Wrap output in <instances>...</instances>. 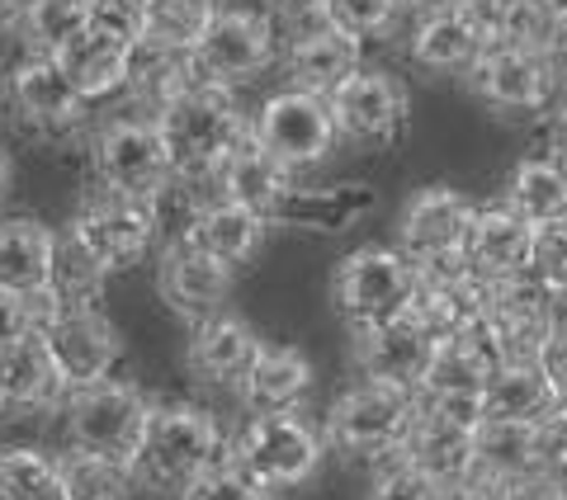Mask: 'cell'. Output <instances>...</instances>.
I'll list each match as a JSON object with an SVG mask.
<instances>
[{"label": "cell", "mask_w": 567, "mask_h": 500, "mask_svg": "<svg viewBox=\"0 0 567 500\" xmlns=\"http://www.w3.org/2000/svg\"><path fill=\"white\" fill-rule=\"evenodd\" d=\"M162 137L171 147V166L189 185H218L233 152L251 137V118L241 114L237 91L194 81L185 95H175L166 110H156Z\"/></svg>", "instance_id": "6da1fadb"}, {"label": "cell", "mask_w": 567, "mask_h": 500, "mask_svg": "<svg viewBox=\"0 0 567 500\" xmlns=\"http://www.w3.org/2000/svg\"><path fill=\"white\" fill-rule=\"evenodd\" d=\"M233 458L223 425L199 406H152L147 435H142L133 454V477L137 487L181 496L194 487L204 472H213L218 462Z\"/></svg>", "instance_id": "7a4b0ae2"}, {"label": "cell", "mask_w": 567, "mask_h": 500, "mask_svg": "<svg viewBox=\"0 0 567 500\" xmlns=\"http://www.w3.org/2000/svg\"><path fill=\"white\" fill-rule=\"evenodd\" d=\"M421 416V392L416 387H398V383H379V378H360L346 387L336 406L327 410V449L341 458H364V462H383L398 458L406 435Z\"/></svg>", "instance_id": "3957f363"}, {"label": "cell", "mask_w": 567, "mask_h": 500, "mask_svg": "<svg viewBox=\"0 0 567 500\" xmlns=\"http://www.w3.org/2000/svg\"><path fill=\"white\" fill-rule=\"evenodd\" d=\"M558 312H563V298L554 289H544L535 274H516V279L492 283L487 312L464 331V341L492 368L516 364V360H539V350L558 326Z\"/></svg>", "instance_id": "277c9868"}, {"label": "cell", "mask_w": 567, "mask_h": 500, "mask_svg": "<svg viewBox=\"0 0 567 500\" xmlns=\"http://www.w3.org/2000/svg\"><path fill=\"white\" fill-rule=\"evenodd\" d=\"M91 175L95 189L133 194V199H156L171 180V147L162 137L156 114H118L91 133Z\"/></svg>", "instance_id": "5b68a950"}, {"label": "cell", "mask_w": 567, "mask_h": 500, "mask_svg": "<svg viewBox=\"0 0 567 500\" xmlns=\"http://www.w3.org/2000/svg\"><path fill=\"white\" fill-rule=\"evenodd\" d=\"M327 435L298 410H256L233 439V462L265 491H293L322 468Z\"/></svg>", "instance_id": "8992f818"}, {"label": "cell", "mask_w": 567, "mask_h": 500, "mask_svg": "<svg viewBox=\"0 0 567 500\" xmlns=\"http://www.w3.org/2000/svg\"><path fill=\"white\" fill-rule=\"evenodd\" d=\"M416 289L421 274L398 246H360L336 270V308H341L354 335L406 316Z\"/></svg>", "instance_id": "52a82bcc"}, {"label": "cell", "mask_w": 567, "mask_h": 500, "mask_svg": "<svg viewBox=\"0 0 567 500\" xmlns=\"http://www.w3.org/2000/svg\"><path fill=\"white\" fill-rule=\"evenodd\" d=\"M62 420H66V444L71 449L133 462L142 435H147L152 402H147V392H142L137 383L104 378V383L71 392Z\"/></svg>", "instance_id": "ba28073f"}, {"label": "cell", "mask_w": 567, "mask_h": 500, "mask_svg": "<svg viewBox=\"0 0 567 500\" xmlns=\"http://www.w3.org/2000/svg\"><path fill=\"white\" fill-rule=\"evenodd\" d=\"M0 104L14 118V128L48 142L71 137L85 123V114H91V100L71 85V76L52 52H24L10 66L6 85H0Z\"/></svg>", "instance_id": "9c48e42d"}, {"label": "cell", "mask_w": 567, "mask_h": 500, "mask_svg": "<svg viewBox=\"0 0 567 500\" xmlns=\"http://www.w3.org/2000/svg\"><path fill=\"white\" fill-rule=\"evenodd\" d=\"M275 58H279L275 20L260 10H246V6H227V10L218 6V14H213L204 29V39L189 48L194 76L208 85H227V91L256 81Z\"/></svg>", "instance_id": "30bf717a"}, {"label": "cell", "mask_w": 567, "mask_h": 500, "mask_svg": "<svg viewBox=\"0 0 567 500\" xmlns=\"http://www.w3.org/2000/svg\"><path fill=\"white\" fill-rule=\"evenodd\" d=\"M256 142L270 156H279L289 170H312L336 152L341 128H336L331 100L317 91H298V85H284L256 110L251 118Z\"/></svg>", "instance_id": "8fae6325"}, {"label": "cell", "mask_w": 567, "mask_h": 500, "mask_svg": "<svg viewBox=\"0 0 567 500\" xmlns=\"http://www.w3.org/2000/svg\"><path fill=\"white\" fill-rule=\"evenodd\" d=\"M66 237H76L110 274L137 264L156 241H162L156 237L152 199H133V194H110V189L85 194V204L76 208Z\"/></svg>", "instance_id": "7c38bea8"}, {"label": "cell", "mask_w": 567, "mask_h": 500, "mask_svg": "<svg viewBox=\"0 0 567 500\" xmlns=\"http://www.w3.org/2000/svg\"><path fill=\"white\" fill-rule=\"evenodd\" d=\"M468 85L502 114H539V110L554 104L563 76H558V66L544 48L496 43L468 71Z\"/></svg>", "instance_id": "4fadbf2b"}, {"label": "cell", "mask_w": 567, "mask_h": 500, "mask_svg": "<svg viewBox=\"0 0 567 500\" xmlns=\"http://www.w3.org/2000/svg\"><path fill=\"white\" fill-rule=\"evenodd\" d=\"M39 341L48 350L52 368H58V378L66 383V392L114 378V364H118V354H123V341H118L114 321L104 316L100 308L58 312L43 326Z\"/></svg>", "instance_id": "5bb4252c"}, {"label": "cell", "mask_w": 567, "mask_h": 500, "mask_svg": "<svg viewBox=\"0 0 567 500\" xmlns=\"http://www.w3.org/2000/svg\"><path fill=\"white\" fill-rule=\"evenodd\" d=\"M341 142L354 147H383L406 128V91L398 76H388L379 66H360L327 95Z\"/></svg>", "instance_id": "9a60e30c"}, {"label": "cell", "mask_w": 567, "mask_h": 500, "mask_svg": "<svg viewBox=\"0 0 567 500\" xmlns=\"http://www.w3.org/2000/svg\"><path fill=\"white\" fill-rule=\"evenodd\" d=\"M473 218H477V204L468 199V194L431 185V189H421V194L406 199L402 218H398V250L412 264L458 256V250L468 246Z\"/></svg>", "instance_id": "2e32d148"}, {"label": "cell", "mask_w": 567, "mask_h": 500, "mask_svg": "<svg viewBox=\"0 0 567 500\" xmlns=\"http://www.w3.org/2000/svg\"><path fill=\"white\" fill-rule=\"evenodd\" d=\"M279 62H284V81L298 85V91H317V95H331L350 71L364 66V43L341 33L336 24H327L322 14L312 10V24L298 29L289 43L279 48Z\"/></svg>", "instance_id": "e0dca14e"}, {"label": "cell", "mask_w": 567, "mask_h": 500, "mask_svg": "<svg viewBox=\"0 0 567 500\" xmlns=\"http://www.w3.org/2000/svg\"><path fill=\"white\" fill-rule=\"evenodd\" d=\"M156 293H162L171 312L204 321L213 312H223L227 293H233V264H223L218 256H208L199 246H162Z\"/></svg>", "instance_id": "ac0fdd59"}, {"label": "cell", "mask_w": 567, "mask_h": 500, "mask_svg": "<svg viewBox=\"0 0 567 500\" xmlns=\"http://www.w3.org/2000/svg\"><path fill=\"white\" fill-rule=\"evenodd\" d=\"M492 48L483 20H477L473 0L464 6H445V10H421V20L412 29V39H406V52H412V62L425 66V71H473L477 58Z\"/></svg>", "instance_id": "d6986e66"}, {"label": "cell", "mask_w": 567, "mask_h": 500, "mask_svg": "<svg viewBox=\"0 0 567 500\" xmlns=\"http://www.w3.org/2000/svg\"><path fill=\"white\" fill-rule=\"evenodd\" d=\"M260 350L265 341L251 331V321H241L233 312H213L204 321H194L185 360L204 387H241Z\"/></svg>", "instance_id": "ffe728a7"}, {"label": "cell", "mask_w": 567, "mask_h": 500, "mask_svg": "<svg viewBox=\"0 0 567 500\" xmlns=\"http://www.w3.org/2000/svg\"><path fill=\"white\" fill-rule=\"evenodd\" d=\"M435 335L421 326V321L406 312L388 326L374 331H360L354 335V364H360L364 378H379V383H398V387H416L431 368V354H435Z\"/></svg>", "instance_id": "44dd1931"}, {"label": "cell", "mask_w": 567, "mask_h": 500, "mask_svg": "<svg viewBox=\"0 0 567 500\" xmlns=\"http://www.w3.org/2000/svg\"><path fill=\"white\" fill-rule=\"evenodd\" d=\"M535 237H539V227L525 222L511 204H492V208H477L464 256L473 260V270L483 274L487 283H502V279L529 274V260H535Z\"/></svg>", "instance_id": "7402d4cb"}, {"label": "cell", "mask_w": 567, "mask_h": 500, "mask_svg": "<svg viewBox=\"0 0 567 500\" xmlns=\"http://www.w3.org/2000/svg\"><path fill=\"white\" fill-rule=\"evenodd\" d=\"M402 458L416 462V468L425 477H435L440 487H458L464 477L477 472V430L473 425L435 416V410H421L412 435L402 444Z\"/></svg>", "instance_id": "603a6c76"}, {"label": "cell", "mask_w": 567, "mask_h": 500, "mask_svg": "<svg viewBox=\"0 0 567 500\" xmlns=\"http://www.w3.org/2000/svg\"><path fill=\"white\" fill-rule=\"evenodd\" d=\"M58 231L39 218H0V289L43 298L58 260Z\"/></svg>", "instance_id": "cb8c5ba5"}, {"label": "cell", "mask_w": 567, "mask_h": 500, "mask_svg": "<svg viewBox=\"0 0 567 500\" xmlns=\"http://www.w3.org/2000/svg\"><path fill=\"white\" fill-rule=\"evenodd\" d=\"M218 194L223 199H233V204H246V208H256L260 218H279V208L284 199L293 194V170L284 166L279 156H270L256 142V133L241 142V147L233 152V160L223 166L218 175Z\"/></svg>", "instance_id": "d4e9b609"}, {"label": "cell", "mask_w": 567, "mask_h": 500, "mask_svg": "<svg viewBox=\"0 0 567 500\" xmlns=\"http://www.w3.org/2000/svg\"><path fill=\"white\" fill-rule=\"evenodd\" d=\"M133 48L137 43H123L114 39V33H104V29H85L81 39H71L62 52H58V62L62 71L71 76V85L100 104V100H110L118 91H128V71H133Z\"/></svg>", "instance_id": "484cf974"}, {"label": "cell", "mask_w": 567, "mask_h": 500, "mask_svg": "<svg viewBox=\"0 0 567 500\" xmlns=\"http://www.w3.org/2000/svg\"><path fill=\"white\" fill-rule=\"evenodd\" d=\"M558 406H567L558 397V387L548 383V373L539 368V360H516V364H502L487 378L483 392V420H525V425H539L548 420Z\"/></svg>", "instance_id": "4316f807"}, {"label": "cell", "mask_w": 567, "mask_h": 500, "mask_svg": "<svg viewBox=\"0 0 567 500\" xmlns=\"http://www.w3.org/2000/svg\"><path fill=\"white\" fill-rule=\"evenodd\" d=\"M265 231H270V218H260L256 208H246V204H233V199H208L204 212H199V222H194L189 231V241L185 246H199L208 250V256H218L223 264H246L260 250L265 241Z\"/></svg>", "instance_id": "83f0119b"}, {"label": "cell", "mask_w": 567, "mask_h": 500, "mask_svg": "<svg viewBox=\"0 0 567 500\" xmlns=\"http://www.w3.org/2000/svg\"><path fill=\"white\" fill-rule=\"evenodd\" d=\"M312 387V364L298 345H265L237 387L251 410H298Z\"/></svg>", "instance_id": "f1b7e54d"}, {"label": "cell", "mask_w": 567, "mask_h": 500, "mask_svg": "<svg viewBox=\"0 0 567 500\" xmlns=\"http://www.w3.org/2000/svg\"><path fill=\"white\" fill-rule=\"evenodd\" d=\"M506 204L535 227L567 222V160L563 156H525L506 185Z\"/></svg>", "instance_id": "f546056e"}, {"label": "cell", "mask_w": 567, "mask_h": 500, "mask_svg": "<svg viewBox=\"0 0 567 500\" xmlns=\"http://www.w3.org/2000/svg\"><path fill=\"white\" fill-rule=\"evenodd\" d=\"M477 472L520 487L539 472V425L525 420H483L477 425Z\"/></svg>", "instance_id": "4dcf8cb0"}, {"label": "cell", "mask_w": 567, "mask_h": 500, "mask_svg": "<svg viewBox=\"0 0 567 500\" xmlns=\"http://www.w3.org/2000/svg\"><path fill=\"white\" fill-rule=\"evenodd\" d=\"M199 81L194 76V62L189 52H175V48H162V43H147L142 39L133 48V71H128V95L147 110H166L175 95H185L189 85Z\"/></svg>", "instance_id": "1f68e13d"}, {"label": "cell", "mask_w": 567, "mask_h": 500, "mask_svg": "<svg viewBox=\"0 0 567 500\" xmlns=\"http://www.w3.org/2000/svg\"><path fill=\"white\" fill-rule=\"evenodd\" d=\"M6 368H10V416H33V410H48V406H58L62 397H71L66 383L58 378V368H52L39 335L24 341V345H10L6 350Z\"/></svg>", "instance_id": "d6a6232c"}, {"label": "cell", "mask_w": 567, "mask_h": 500, "mask_svg": "<svg viewBox=\"0 0 567 500\" xmlns=\"http://www.w3.org/2000/svg\"><path fill=\"white\" fill-rule=\"evenodd\" d=\"M104 279H110V270L85 250L76 237L58 241V260H52V279H48V298L58 312H85V308H100L104 298Z\"/></svg>", "instance_id": "836d02e7"}, {"label": "cell", "mask_w": 567, "mask_h": 500, "mask_svg": "<svg viewBox=\"0 0 567 500\" xmlns=\"http://www.w3.org/2000/svg\"><path fill=\"white\" fill-rule=\"evenodd\" d=\"M492 373L496 368L464 341V335H450V341H440L435 354H431V368H425V378H421V397H473V402H483Z\"/></svg>", "instance_id": "e575fe53"}, {"label": "cell", "mask_w": 567, "mask_h": 500, "mask_svg": "<svg viewBox=\"0 0 567 500\" xmlns=\"http://www.w3.org/2000/svg\"><path fill=\"white\" fill-rule=\"evenodd\" d=\"M0 500H66L62 458L33 444H6L0 449Z\"/></svg>", "instance_id": "d590c367"}, {"label": "cell", "mask_w": 567, "mask_h": 500, "mask_svg": "<svg viewBox=\"0 0 567 500\" xmlns=\"http://www.w3.org/2000/svg\"><path fill=\"white\" fill-rule=\"evenodd\" d=\"M91 29V0H24L20 14V39L29 52H58Z\"/></svg>", "instance_id": "8d00e7d4"}, {"label": "cell", "mask_w": 567, "mask_h": 500, "mask_svg": "<svg viewBox=\"0 0 567 500\" xmlns=\"http://www.w3.org/2000/svg\"><path fill=\"white\" fill-rule=\"evenodd\" d=\"M62 477H66V500H128L137 487L133 462L81 454V449H71L62 458Z\"/></svg>", "instance_id": "74e56055"}, {"label": "cell", "mask_w": 567, "mask_h": 500, "mask_svg": "<svg viewBox=\"0 0 567 500\" xmlns=\"http://www.w3.org/2000/svg\"><path fill=\"white\" fill-rule=\"evenodd\" d=\"M374 204V194L369 189H331V194H308V189H293L289 199H284L279 218L275 222H298V227H317V231H331V227H346L354 212Z\"/></svg>", "instance_id": "f35d334b"}, {"label": "cell", "mask_w": 567, "mask_h": 500, "mask_svg": "<svg viewBox=\"0 0 567 500\" xmlns=\"http://www.w3.org/2000/svg\"><path fill=\"white\" fill-rule=\"evenodd\" d=\"M213 14H218V6H213V0H152L147 43L189 52L194 43L204 39V29H208Z\"/></svg>", "instance_id": "ab89813d"}, {"label": "cell", "mask_w": 567, "mask_h": 500, "mask_svg": "<svg viewBox=\"0 0 567 500\" xmlns=\"http://www.w3.org/2000/svg\"><path fill=\"white\" fill-rule=\"evenodd\" d=\"M406 6H412V0H322L317 14L341 33H350V39L369 43V39H383V33L402 20Z\"/></svg>", "instance_id": "60d3db41"}, {"label": "cell", "mask_w": 567, "mask_h": 500, "mask_svg": "<svg viewBox=\"0 0 567 500\" xmlns=\"http://www.w3.org/2000/svg\"><path fill=\"white\" fill-rule=\"evenodd\" d=\"M58 316V308H52V298H20L10 289H0V350L10 345H24L33 341V335H43V326Z\"/></svg>", "instance_id": "b9f144b4"}, {"label": "cell", "mask_w": 567, "mask_h": 500, "mask_svg": "<svg viewBox=\"0 0 567 500\" xmlns=\"http://www.w3.org/2000/svg\"><path fill=\"white\" fill-rule=\"evenodd\" d=\"M369 500H450V487H440L435 477H425L416 462H406L398 454L379 468L374 487H369Z\"/></svg>", "instance_id": "7bdbcfd3"}, {"label": "cell", "mask_w": 567, "mask_h": 500, "mask_svg": "<svg viewBox=\"0 0 567 500\" xmlns=\"http://www.w3.org/2000/svg\"><path fill=\"white\" fill-rule=\"evenodd\" d=\"M275 491H265L260 481L246 472V468H237L233 458L227 462H218L213 472H204L194 487H185L181 491V500H270Z\"/></svg>", "instance_id": "ee69618b"}, {"label": "cell", "mask_w": 567, "mask_h": 500, "mask_svg": "<svg viewBox=\"0 0 567 500\" xmlns=\"http://www.w3.org/2000/svg\"><path fill=\"white\" fill-rule=\"evenodd\" d=\"M147 14H152V0H91V24L123 43L147 39Z\"/></svg>", "instance_id": "f6af8a7d"}, {"label": "cell", "mask_w": 567, "mask_h": 500, "mask_svg": "<svg viewBox=\"0 0 567 500\" xmlns=\"http://www.w3.org/2000/svg\"><path fill=\"white\" fill-rule=\"evenodd\" d=\"M529 274H535L544 289H554L567 302V222L558 227H539L535 237V260H529Z\"/></svg>", "instance_id": "bcb514c9"}, {"label": "cell", "mask_w": 567, "mask_h": 500, "mask_svg": "<svg viewBox=\"0 0 567 500\" xmlns=\"http://www.w3.org/2000/svg\"><path fill=\"white\" fill-rule=\"evenodd\" d=\"M539 368L548 373V383H554L558 397L567 402V312H558V326L548 335V345L539 350Z\"/></svg>", "instance_id": "7dc6e473"}, {"label": "cell", "mask_w": 567, "mask_h": 500, "mask_svg": "<svg viewBox=\"0 0 567 500\" xmlns=\"http://www.w3.org/2000/svg\"><path fill=\"white\" fill-rule=\"evenodd\" d=\"M450 500H516V487L502 481V477L473 472V477L458 481V487H450Z\"/></svg>", "instance_id": "c3c4849f"}, {"label": "cell", "mask_w": 567, "mask_h": 500, "mask_svg": "<svg viewBox=\"0 0 567 500\" xmlns=\"http://www.w3.org/2000/svg\"><path fill=\"white\" fill-rule=\"evenodd\" d=\"M548 58H554L558 76L567 81V20H558V29H554V43H548Z\"/></svg>", "instance_id": "681fc988"}, {"label": "cell", "mask_w": 567, "mask_h": 500, "mask_svg": "<svg viewBox=\"0 0 567 500\" xmlns=\"http://www.w3.org/2000/svg\"><path fill=\"white\" fill-rule=\"evenodd\" d=\"M20 14H24V0H0V33L20 29Z\"/></svg>", "instance_id": "f907efd6"}, {"label": "cell", "mask_w": 567, "mask_h": 500, "mask_svg": "<svg viewBox=\"0 0 567 500\" xmlns=\"http://www.w3.org/2000/svg\"><path fill=\"white\" fill-rule=\"evenodd\" d=\"M554 156L567 160V110H558V118H554Z\"/></svg>", "instance_id": "816d5d0a"}, {"label": "cell", "mask_w": 567, "mask_h": 500, "mask_svg": "<svg viewBox=\"0 0 567 500\" xmlns=\"http://www.w3.org/2000/svg\"><path fill=\"white\" fill-rule=\"evenodd\" d=\"M0 416H10V368H6V350H0Z\"/></svg>", "instance_id": "f5cc1de1"}, {"label": "cell", "mask_w": 567, "mask_h": 500, "mask_svg": "<svg viewBox=\"0 0 567 500\" xmlns=\"http://www.w3.org/2000/svg\"><path fill=\"white\" fill-rule=\"evenodd\" d=\"M10 180H14V166H10L6 147H0V204H6V194H10Z\"/></svg>", "instance_id": "db71d44e"}, {"label": "cell", "mask_w": 567, "mask_h": 500, "mask_svg": "<svg viewBox=\"0 0 567 500\" xmlns=\"http://www.w3.org/2000/svg\"><path fill=\"white\" fill-rule=\"evenodd\" d=\"M416 10H445V6H464V0H412Z\"/></svg>", "instance_id": "11a10c76"}, {"label": "cell", "mask_w": 567, "mask_h": 500, "mask_svg": "<svg viewBox=\"0 0 567 500\" xmlns=\"http://www.w3.org/2000/svg\"><path fill=\"white\" fill-rule=\"evenodd\" d=\"M275 6H284V10H317L322 0H275Z\"/></svg>", "instance_id": "9f6ffc18"}, {"label": "cell", "mask_w": 567, "mask_h": 500, "mask_svg": "<svg viewBox=\"0 0 567 500\" xmlns=\"http://www.w3.org/2000/svg\"><path fill=\"white\" fill-rule=\"evenodd\" d=\"M544 6H548V10H554V14H558V20H567V0H544Z\"/></svg>", "instance_id": "6f0895ef"}]
</instances>
